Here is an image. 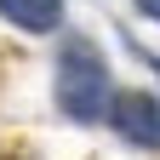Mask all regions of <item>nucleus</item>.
I'll use <instances>...</instances> for the list:
<instances>
[{"label":"nucleus","instance_id":"1","mask_svg":"<svg viewBox=\"0 0 160 160\" xmlns=\"http://www.w3.org/2000/svg\"><path fill=\"white\" fill-rule=\"evenodd\" d=\"M57 103L69 120H103L109 114V69L86 40H69L63 63H57Z\"/></svg>","mask_w":160,"mask_h":160},{"label":"nucleus","instance_id":"2","mask_svg":"<svg viewBox=\"0 0 160 160\" xmlns=\"http://www.w3.org/2000/svg\"><path fill=\"white\" fill-rule=\"evenodd\" d=\"M109 120H114V132L126 137V143L160 149V103H154L149 92H120V97H109Z\"/></svg>","mask_w":160,"mask_h":160},{"label":"nucleus","instance_id":"3","mask_svg":"<svg viewBox=\"0 0 160 160\" xmlns=\"http://www.w3.org/2000/svg\"><path fill=\"white\" fill-rule=\"evenodd\" d=\"M0 17H12V23L29 29V34H46V29H57V17H63V0H0Z\"/></svg>","mask_w":160,"mask_h":160},{"label":"nucleus","instance_id":"4","mask_svg":"<svg viewBox=\"0 0 160 160\" xmlns=\"http://www.w3.org/2000/svg\"><path fill=\"white\" fill-rule=\"evenodd\" d=\"M137 6H143V12L154 17V23H160V0H137Z\"/></svg>","mask_w":160,"mask_h":160}]
</instances>
